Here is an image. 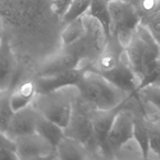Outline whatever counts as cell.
I'll return each instance as SVG.
<instances>
[{
    "mask_svg": "<svg viewBox=\"0 0 160 160\" xmlns=\"http://www.w3.org/2000/svg\"><path fill=\"white\" fill-rule=\"evenodd\" d=\"M92 109L77 94L73 102L72 111L68 126L64 129L65 136L82 143L93 155L94 159L102 158L96 141L90 111Z\"/></svg>",
    "mask_w": 160,
    "mask_h": 160,
    "instance_id": "cell-3",
    "label": "cell"
},
{
    "mask_svg": "<svg viewBox=\"0 0 160 160\" xmlns=\"http://www.w3.org/2000/svg\"><path fill=\"white\" fill-rule=\"evenodd\" d=\"M36 94L34 79L25 80L14 86L10 94L11 104L14 112L32 104Z\"/></svg>",
    "mask_w": 160,
    "mask_h": 160,
    "instance_id": "cell-14",
    "label": "cell"
},
{
    "mask_svg": "<svg viewBox=\"0 0 160 160\" xmlns=\"http://www.w3.org/2000/svg\"><path fill=\"white\" fill-rule=\"evenodd\" d=\"M158 125H159V126H160V124H158Z\"/></svg>",
    "mask_w": 160,
    "mask_h": 160,
    "instance_id": "cell-31",
    "label": "cell"
},
{
    "mask_svg": "<svg viewBox=\"0 0 160 160\" xmlns=\"http://www.w3.org/2000/svg\"><path fill=\"white\" fill-rule=\"evenodd\" d=\"M0 65V91L12 89L14 86L18 63L8 39L3 36L1 38Z\"/></svg>",
    "mask_w": 160,
    "mask_h": 160,
    "instance_id": "cell-12",
    "label": "cell"
},
{
    "mask_svg": "<svg viewBox=\"0 0 160 160\" xmlns=\"http://www.w3.org/2000/svg\"><path fill=\"white\" fill-rule=\"evenodd\" d=\"M125 52V47L117 37L111 35L107 39L102 52L96 61L91 65L89 69L101 75L106 74L119 66Z\"/></svg>",
    "mask_w": 160,
    "mask_h": 160,
    "instance_id": "cell-11",
    "label": "cell"
},
{
    "mask_svg": "<svg viewBox=\"0 0 160 160\" xmlns=\"http://www.w3.org/2000/svg\"><path fill=\"white\" fill-rule=\"evenodd\" d=\"M136 94L139 100L160 109V86H146L138 89Z\"/></svg>",
    "mask_w": 160,
    "mask_h": 160,
    "instance_id": "cell-23",
    "label": "cell"
},
{
    "mask_svg": "<svg viewBox=\"0 0 160 160\" xmlns=\"http://www.w3.org/2000/svg\"><path fill=\"white\" fill-rule=\"evenodd\" d=\"M19 160L57 159L56 148L35 132L15 139Z\"/></svg>",
    "mask_w": 160,
    "mask_h": 160,
    "instance_id": "cell-6",
    "label": "cell"
},
{
    "mask_svg": "<svg viewBox=\"0 0 160 160\" xmlns=\"http://www.w3.org/2000/svg\"><path fill=\"white\" fill-rule=\"evenodd\" d=\"M40 115L32 104L15 111L4 134L15 140L20 136L35 132Z\"/></svg>",
    "mask_w": 160,
    "mask_h": 160,
    "instance_id": "cell-10",
    "label": "cell"
},
{
    "mask_svg": "<svg viewBox=\"0 0 160 160\" xmlns=\"http://www.w3.org/2000/svg\"><path fill=\"white\" fill-rule=\"evenodd\" d=\"M156 41L158 46V50H159V57H160V32L158 33H152Z\"/></svg>",
    "mask_w": 160,
    "mask_h": 160,
    "instance_id": "cell-29",
    "label": "cell"
},
{
    "mask_svg": "<svg viewBox=\"0 0 160 160\" xmlns=\"http://www.w3.org/2000/svg\"><path fill=\"white\" fill-rule=\"evenodd\" d=\"M11 89L0 91V132L4 133L14 114L10 101V94Z\"/></svg>",
    "mask_w": 160,
    "mask_h": 160,
    "instance_id": "cell-20",
    "label": "cell"
},
{
    "mask_svg": "<svg viewBox=\"0 0 160 160\" xmlns=\"http://www.w3.org/2000/svg\"><path fill=\"white\" fill-rule=\"evenodd\" d=\"M135 114L134 138L141 148L144 159H148L149 151V121L142 116Z\"/></svg>",
    "mask_w": 160,
    "mask_h": 160,
    "instance_id": "cell-19",
    "label": "cell"
},
{
    "mask_svg": "<svg viewBox=\"0 0 160 160\" xmlns=\"http://www.w3.org/2000/svg\"><path fill=\"white\" fill-rule=\"evenodd\" d=\"M134 7L141 18L160 11V0H141Z\"/></svg>",
    "mask_w": 160,
    "mask_h": 160,
    "instance_id": "cell-26",
    "label": "cell"
},
{
    "mask_svg": "<svg viewBox=\"0 0 160 160\" xmlns=\"http://www.w3.org/2000/svg\"><path fill=\"white\" fill-rule=\"evenodd\" d=\"M78 93L75 86L44 93L37 92L32 104L41 116L64 129L71 119L74 100Z\"/></svg>",
    "mask_w": 160,
    "mask_h": 160,
    "instance_id": "cell-2",
    "label": "cell"
},
{
    "mask_svg": "<svg viewBox=\"0 0 160 160\" xmlns=\"http://www.w3.org/2000/svg\"><path fill=\"white\" fill-rule=\"evenodd\" d=\"M58 159H94L91 152L79 141L64 136L56 146Z\"/></svg>",
    "mask_w": 160,
    "mask_h": 160,
    "instance_id": "cell-13",
    "label": "cell"
},
{
    "mask_svg": "<svg viewBox=\"0 0 160 160\" xmlns=\"http://www.w3.org/2000/svg\"><path fill=\"white\" fill-rule=\"evenodd\" d=\"M90 66L69 69L49 76H36L34 80L37 92L44 93L67 86H76Z\"/></svg>",
    "mask_w": 160,
    "mask_h": 160,
    "instance_id": "cell-7",
    "label": "cell"
},
{
    "mask_svg": "<svg viewBox=\"0 0 160 160\" xmlns=\"http://www.w3.org/2000/svg\"><path fill=\"white\" fill-rule=\"evenodd\" d=\"M80 98L93 109L109 110L122 105L131 96L102 75L86 70L76 86Z\"/></svg>",
    "mask_w": 160,
    "mask_h": 160,
    "instance_id": "cell-1",
    "label": "cell"
},
{
    "mask_svg": "<svg viewBox=\"0 0 160 160\" xmlns=\"http://www.w3.org/2000/svg\"><path fill=\"white\" fill-rule=\"evenodd\" d=\"M146 48L145 43L134 32L130 42L126 47V53L128 61L139 79L141 62ZM140 80V79H139Z\"/></svg>",
    "mask_w": 160,
    "mask_h": 160,
    "instance_id": "cell-16",
    "label": "cell"
},
{
    "mask_svg": "<svg viewBox=\"0 0 160 160\" xmlns=\"http://www.w3.org/2000/svg\"><path fill=\"white\" fill-rule=\"evenodd\" d=\"M109 8L110 36H116L126 48L141 22L140 15L135 7L125 0H111Z\"/></svg>",
    "mask_w": 160,
    "mask_h": 160,
    "instance_id": "cell-4",
    "label": "cell"
},
{
    "mask_svg": "<svg viewBox=\"0 0 160 160\" xmlns=\"http://www.w3.org/2000/svg\"><path fill=\"white\" fill-rule=\"evenodd\" d=\"M111 0H92L86 13L95 19L102 26L107 38L110 36V12L109 4Z\"/></svg>",
    "mask_w": 160,
    "mask_h": 160,
    "instance_id": "cell-15",
    "label": "cell"
},
{
    "mask_svg": "<svg viewBox=\"0 0 160 160\" xmlns=\"http://www.w3.org/2000/svg\"><path fill=\"white\" fill-rule=\"evenodd\" d=\"M36 132L47 139L55 148L65 136L62 127L41 115L39 118Z\"/></svg>",
    "mask_w": 160,
    "mask_h": 160,
    "instance_id": "cell-17",
    "label": "cell"
},
{
    "mask_svg": "<svg viewBox=\"0 0 160 160\" xmlns=\"http://www.w3.org/2000/svg\"><path fill=\"white\" fill-rule=\"evenodd\" d=\"M128 99L116 116L108 136L107 148L109 159H114L119 149L134 138L135 114L128 104Z\"/></svg>",
    "mask_w": 160,
    "mask_h": 160,
    "instance_id": "cell-5",
    "label": "cell"
},
{
    "mask_svg": "<svg viewBox=\"0 0 160 160\" xmlns=\"http://www.w3.org/2000/svg\"><path fill=\"white\" fill-rule=\"evenodd\" d=\"M92 0H72L67 12L61 18L65 24L84 15Z\"/></svg>",
    "mask_w": 160,
    "mask_h": 160,
    "instance_id": "cell-21",
    "label": "cell"
},
{
    "mask_svg": "<svg viewBox=\"0 0 160 160\" xmlns=\"http://www.w3.org/2000/svg\"><path fill=\"white\" fill-rule=\"evenodd\" d=\"M125 1H128L129 2L131 3V4L134 6H136V5L140 1H141V0H125Z\"/></svg>",
    "mask_w": 160,
    "mask_h": 160,
    "instance_id": "cell-30",
    "label": "cell"
},
{
    "mask_svg": "<svg viewBox=\"0 0 160 160\" xmlns=\"http://www.w3.org/2000/svg\"><path fill=\"white\" fill-rule=\"evenodd\" d=\"M83 61L72 45L62 46L60 51L43 64L37 76H49L66 70L85 67Z\"/></svg>",
    "mask_w": 160,
    "mask_h": 160,
    "instance_id": "cell-8",
    "label": "cell"
},
{
    "mask_svg": "<svg viewBox=\"0 0 160 160\" xmlns=\"http://www.w3.org/2000/svg\"><path fill=\"white\" fill-rule=\"evenodd\" d=\"M0 159L19 160L17 153L15 140L9 138L2 132H0Z\"/></svg>",
    "mask_w": 160,
    "mask_h": 160,
    "instance_id": "cell-22",
    "label": "cell"
},
{
    "mask_svg": "<svg viewBox=\"0 0 160 160\" xmlns=\"http://www.w3.org/2000/svg\"><path fill=\"white\" fill-rule=\"evenodd\" d=\"M140 23L147 27L152 33L160 32V11L141 17Z\"/></svg>",
    "mask_w": 160,
    "mask_h": 160,
    "instance_id": "cell-27",
    "label": "cell"
},
{
    "mask_svg": "<svg viewBox=\"0 0 160 160\" xmlns=\"http://www.w3.org/2000/svg\"><path fill=\"white\" fill-rule=\"evenodd\" d=\"M72 1V0H52L53 11L62 18L69 9Z\"/></svg>",
    "mask_w": 160,
    "mask_h": 160,
    "instance_id": "cell-28",
    "label": "cell"
},
{
    "mask_svg": "<svg viewBox=\"0 0 160 160\" xmlns=\"http://www.w3.org/2000/svg\"><path fill=\"white\" fill-rule=\"evenodd\" d=\"M149 151L152 152L160 159V126L149 121Z\"/></svg>",
    "mask_w": 160,
    "mask_h": 160,
    "instance_id": "cell-25",
    "label": "cell"
},
{
    "mask_svg": "<svg viewBox=\"0 0 160 160\" xmlns=\"http://www.w3.org/2000/svg\"><path fill=\"white\" fill-rule=\"evenodd\" d=\"M125 102L112 109L99 110L92 109L90 111L94 137L102 159H109L107 148L108 136L116 116Z\"/></svg>",
    "mask_w": 160,
    "mask_h": 160,
    "instance_id": "cell-9",
    "label": "cell"
},
{
    "mask_svg": "<svg viewBox=\"0 0 160 160\" xmlns=\"http://www.w3.org/2000/svg\"><path fill=\"white\" fill-rule=\"evenodd\" d=\"M139 155L143 157V154L141 147L138 142L133 138L125 144H124L116 152L114 155L116 159H134L133 156Z\"/></svg>",
    "mask_w": 160,
    "mask_h": 160,
    "instance_id": "cell-24",
    "label": "cell"
},
{
    "mask_svg": "<svg viewBox=\"0 0 160 160\" xmlns=\"http://www.w3.org/2000/svg\"><path fill=\"white\" fill-rule=\"evenodd\" d=\"M83 16L66 24L61 34L62 46L73 44L84 36L86 32V25Z\"/></svg>",
    "mask_w": 160,
    "mask_h": 160,
    "instance_id": "cell-18",
    "label": "cell"
}]
</instances>
